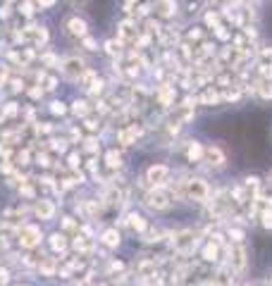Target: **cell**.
<instances>
[{"instance_id": "4", "label": "cell", "mask_w": 272, "mask_h": 286, "mask_svg": "<svg viewBox=\"0 0 272 286\" xmlns=\"http://www.w3.org/2000/svg\"><path fill=\"white\" fill-rule=\"evenodd\" d=\"M170 194L167 191H163V188H156L153 194L148 196V205L150 208H156V210H165V208H170Z\"/></svg>"}, {"instance_id": "14", "label": "cell", "mask_w": 272, "mask_h": 286, "mask_svg": "<svg viewBox=\"0 0 272 286\" xmlns=\"http://www.w3.org/2000/svg\"><path fill=\"white\" fill-rule=\"evenodd\" d=\"M232 3H236V0H232Z\"/></svg>"}, {"instance_id": "7", "label": "cell", "mask_w": 272, "mask_h": 286, "mask_svg": "<svg viewBox=\"0 0 272 286\" xmlns=\"http://www.w3.org/2000/svg\"><path fill=\"white\" fill-rule=\"evenodd\" d=\"M218 246H215V243H208V246L203 248V258H205V260H208V263H215V260H218Z\"/></svg>"}, {"instance_id": "12", "label": "cell", "mask_w": 272, "mask_h": 286, "mask_svg": "<svg viewBox=\"0 0 272 286\" xmlns=\"http://www.w3.org/2000/svg\"><path fill=\"white\" fill-rule=\"evenodd\" d=\"M263 96H265V98H272V84H265Z\"/></svg>"}, {"instance_id": "9", "label": "cell", "mask_w": 272, "mask_h": 286, "mask_svg": "<svg viewBox=\"0 0 272 286\" xmlns=\"http://www.w3.org/2000/svg\"><path fill=\"white\" fill-rule=\"evenodd\" d=\"M36 241H39V232H36V229H26V234H24V246H34V243H36Z\"/></svg>"}, {"instance_id": "3", "label": "cell", "mask_w": 272, "mask_h": 286, "mask_svg": "<svg viewBox=\"0 0 272 286\" xmlns=\"http://www.w3.org/2000/svg\"><path fill=\"white\" fill-rule=\"evenodd\" d=\"M167 179H170V167H165V165H156L148 170V181L153 186H163Z\"/></svg>"}, {"instance_id": "8", "label": "cell", "mask_w": 272, "mask_h": 286, "mask_svg": "<svg viewBox=\"0 0 272 286\" xmlns=\"http://www.w3.org/2000/svg\"><path fill=\"white\" fill-rule=\"evenodd\" d=\"M36 212H39L41 217H50V215H53V205H50V203H46V201H41L39 205H36Z\"/></svg>"}, {"instance_id": "10", "label": "cell", "mask_w": 272, "mask_h": 286, "mask_svg": "<svg viewBox=\"0 0 272 286\" xmlns=\"http://www.w3.org/2000/svg\"><path fill=\"white\" fill-rule=\"evenodd\" d=\"M103 241H105L108 246H117V243H119V234H117V232H112V229H110V232H105V234H103Z\"/></svg>"}, {"instance_id": "11", "label": "cell", "mask_w": 272, "mask_h": 286, "mask_svg": "<svg viewBox=\"0 0 272 286\" xmlns=\"http://www.w3.org/2000/svg\"><path fill=\"white\" fill-rule=\"evenodd\" d=\"M132 227H136V229H143V227H146V222H143V217H139V215H134L132 217Z\"/></svg>"}, {"instance_id": "2", "label": "cell", "mask_w": 272, "mask_h": 286, "mask_svg": "<svg viewBox=\"0 0 272 286\" xmlns=\"http://www.w3.org/2000/svg\"><path fill=\"white\" fill-rule=\"evenodd\" d=\"M229 265H232L234 272L246 270V250H244V246H234L229 250Z\"/></svg>"}, {"instance_id": "6", "label": "cell", "mask_w": 272, "mask_h": 286, "mask_svg": "<svg viewBox=\"0 0 272 286\" xmlns=\"http://www.w3.org/2000/svg\"><path fill=\"white\" fill-rule=\"evenodd\" d=\"M194 243H196V236L191 232H187V234H182L177 241H174V246H177V250H182V253H189L191 248H194Z\"/></svg>"}, {"instance_id": "5", "label": "cell", "mask_w": 272, "mask_h": 286, "mask_svg": "<svg viewBox=\"0 0 272 286\" xmlns=\"http://www.w3.org/2000/svg\"><path fill=\"white\" fill-rule=\"evenodd\" d=\"M203 155H205V160H208L210 165H215V167H222V165H225V153H222L218 146H208L203 150Z\"/></svg>"}, {"instance_id": "13", "label": "cell", "mask_w": 272, "mask_h": 286, "mask_svg": "<svg viewBox=\"0 0 272 286\" xmlns=\"http://www.w3.org/2000/svg\"><path fill=\"white\" fill-rule=\"evenodd\" d=\"M270 184H272V174H270Z\"/></svg>"}, {"instance_id": "1", "label": "cell", "mask_w": 272, "mask_h": 286, "mask_svg": "<svg viewBox=\"0 0 272 286\" xmlns=\"http://www.w3.org/2000/svg\"><path fill=\"white\" fill-rule=\"evenodd\" d=\"M184 194L196 203H205L210 198V186H208V181H203V179L191 177L184 181Z\"/></svg>"}]
</instances>
